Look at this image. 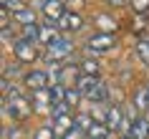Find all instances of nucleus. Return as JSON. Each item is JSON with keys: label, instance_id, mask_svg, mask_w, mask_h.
Wrapping results in <instances>:
<instances>
[{"label": "nucleus", "instance_id": "25", "mask_svg": "<svg viewBox=\"0 0 149 139\" xmlns=\"http://www.w3.org/2000/svg\"><path fill=\"white\" fill-rule=\"evenodd\" d=\"M81 96H84L81 91H76V89H68V91H66V104H68V106H76V104L81 101Z\"/></svg>", "mask_w": 149, "mask_h": 139}, {"label": "nucleus", "instance_id": "4", "mask_svg": "<svg viewBox=\"0 0 149 139\" xmlns=\"http://www.w3.org/2000/svg\"><path fill=\"white\" fill-rule=\"evenodd\" d=\"M73 53V43H71L68 38H58L56 43H51L48 46V51H46V61H51V63H58L61 58H66V56H71Z\"/></svg>", "mask_w": 149, "mask_h": 139}, {"label": "nucleus", "instance_id": "29", "mask_svg": "<svg viewBox=\"0 0 149 139\" xmlns=\"http://www.w3.org/2000/svg\"><path fill=\"white\" fill-rule=\"evenodd\" d=\"M0 23H3V31H10V10H0Z\"/></svg>", "mask_w": 149, "mask_h": 139}, {"label": "nucleus", "instance_id": "33", "mask_svg": "<svg viewBox=\"0 0 149 139\" xmlns=\"http://www.w3.org/2000/svg\"><path fill=\"white\" fill-rule=\"evenodd\" d=\"M144 119H147V122H149V111H144Z\"/></svg>", "mask_w": 149, "mask_h": 139}, {"label": "nucleus", "instance_id": "26", "mask_svg": "<svg viewBox=\"0 0 149 139\" xmlns=\"http://www.w3.org/2000/svg\"><path fill=\"white\" fill-rule=\"evenodd\" d=\"M36 139H56L53 126H40V129L36 131Z\"/></svg>", "mask_w": 149, "mask_h": 139}, {"label": "nucleus", "instance_id": "8", "mask_svg": "<svg viewBox=\"0 0 149 139\" xmlns=\"http://www.w3.org/2000/svg\"><path fill=\"white\" fill-rule=\"evenodd\" d=\"M33 109H36V111H48V109H53V96H51V89L33 91Z\"/></svg>", "mask_w": 149, "mask_h": 139}, {"label": "nucleus", "instance_id": "5", "mask_svg": "<svg viewBox=\"0 0 149 139\" xmlns=\"http://www.w3.org/2000/svg\"><path fill=\"white\" fill-rule=\"evenodd\" d=\"M66 3L63 0H46L43 3V15L48 18V23H61V18L66 15Z\"/></svg>", "mask_w": 149, "mask_h": 139}, {"label": "nucleus", "instance_id": "30", "mask_svg": "<svg viewBox=\"0 0 149 139\" xmlns=\"http://www.w3.org/2000/svg\"><path fill=\"white\" fill-rule=\"evenodd\" d=\"M86 137H88L86 131H81V129H76V126H73V129H71V131H68V134H66L63 139H86Z\"/></svg>", "mask_w": 149, "mask_h": 139}, {"label": "nucleus", "instance_id": "16", "mask_svg": "<svg viewBox=\"0 0 149 139\" xmlns=\"http://www.w3.org/2000/svg\"><path fill=\"white\" fill-rule=\"evenodd\" d=\"M96 84H99V78H96V76H86V73H81L79 81H76V91H81L84 96H86V94L91 91Z\"/></svg>", "mask_w": 149, "mask_h": 139}, {"label": "nucleus", "instance_id": "19", "mask_svg": "<svg viewBox=\"0 0 149 139\" xmlns=\"http://www.w3.org/2000/svg\"><path fill=\"white\" fill-rule=\"evenodd\" d=\"M91 126H94V116L91 114H76V129H81V131L88 134Z\"/></svg>", "mask_w": 149, "mask_h": 139}, {"label": "nucleus", "instance_id": "1", "mask_svg": "<svg viewBox=\"0 0 149 139\" xmlns=\"http://www.w3.org/2000/svg\"><path fill=\"white\" fill-rule=\"evenodd\" d=\"M5 114H8L13 122H25V119L33 114V101L25 99L23 94L18 91V86H13L10 94L5 96Z\"/></svg>", "mask_w": 149, "mask_h": 139}, {"label": "nucleus", "instance_id": "12", "mask_svg": "<svg viewBox=\"0 0 149 139\" xmlns=\"http://www.w3.org/2000/svg\"><path fill=\"white\" fill-rule=\"evenodd\" d=\"M134 106L141 109V111H149V86H136V91L132 96Z\"/></svg>", "mask_w": 149, "mask_h": 139}, {"label": "nucleus", "instance_id": "21", "mask_svg": "<svg viewBox=\"0 0 149 139\" xmlns=\"http://www.w3.org/2000/svg\"><path fill=\"white\" fill-rule=\"evenodd\" d=\"M81 71H84L86 76H96V78H99V63L91 61V58H86V61L81 63Z\"/></svg>", "mask_w": 149, "mask_h": 139}, {"label": "nucleus", "instance_id": "17", "mask_svg": "<svg viewBox=\"0 0 149 139\" xmlns=\"http://www.w3.org/2000/svg\"><path fill=\"white\" fill-rule=\"evenodd\" d=\"M13 20H15V25H20V28H23V25H38V23H36V13H33L31 8H25V10H20V13H15V15H13Z\"/></svg>", "mask_w": 149, "mask_h": 139}, {"label": "nucleus", "instance_id": "13", "mask_svg": "<svg viewBox=\"0 0 149 139\" xmlns=\"http://www.w3.org/2000/svg\"><path fill=\"white\" fill-rule=\"evenodd\" d=\"M58 25H61L63 31H81V28H84V20H81L79 13H66Z\"/></svg>", "mask_w": 149, "mask_h": 139}, {"label": "nucleus", "instance_id": "22", "mask_svg": "<svg viewBox=\"0 0 149 139\" xmlns=\"http://www.w3.org/2000/svg\"><path fill=\"white\" fill-rule=\"evenodd\" d=\"M0 3H3V8H5V10H10L13 15H15V13H20V10H25L23 0H0Z\"/></svg>", "mask_w": 149, "mask_h": 139}, {"label": "nucleus", "instance_id": "23", "mask_svg": "<svg viewBox=\"0 0 149 139\" xmlns=\"http://www.w3.org/2000/svg\"><path fill=\"white\" fill-rule=\"evenodd\" d=\"M136 56H139L141 61L149 66V41H141V43H136Z\"/></svg>", "mask_w": 149, "mask_h": 139}, {"label": "nucleus", "instance_id": "10", "mask_svg": "<svg viewBox=\"0 0 149 139\" xmlns=\"http://www.w3.org/2000/svg\"><path fill=\"white\" fill-rule=\"evenodd\" d=\"M124 109L121 106H111L109 109V119H106V126H109L111 131H121V126H124Z\"/></svg>", "mask_w": 149, "mask_h": 139}, {"label": "nucleus", "instance_id": "3", "mask_svg": "<svg viewBox=\"0 0 149 139\" xmlns=\"http://www.w3.org/2000/svg\"><path fill=\"white\" fill-rule=\"evenodd\" d=\"M13 53H15V58L20 63H33L38 58V48H36V43H31V41L15 38L13 41Z\"/></svg>", "mask_w": 149, "mask_h": 139}, {"label": "nucleus", "instance_id": "28", "mask_svg": "<svg viewBox=\"0 0 149 139\" xmlns=\"http://www.w3.org/2000/svg\"><path fill=\"white\" fill-rule=\"evenodd\" d=\"M18 73H20V66L18 63H8L3 68V78H8V81H10V76H18Z\"/></svg>", "mask_w": 149, "mask_h": 139}, {"label": "nucleus", "instance_id": "34", "mask_svg": "<svg viewBox=\"0 0 149 139\" xmlns=\"http://www.w3.org/2000/svg\"><path fill=\"white\" fill-rule=\"evenodd\" d=\"M124 139H132V137H124Z\"/></svg>", "mask_w": 149, "mask_h": 139}, {"label": "nucleus", "instance_id": "18", "mask_svg": "<svg viewBox=\"0 0 149 139\" xmlns=\"http://www.w3.org/2000/svg\"><path fill=\"white\" fill-rule=\"evenodd\" d=\"M109 137H111V129L106 126V124L94 122V126L88 129V139H109Z\"/></svg>", "mask_w": 149, "mask_h": 139}, {"label": "nucleus", "instance_id": "9", "mask_svg": "<svg viewBox=\"0 0 149 139\" xmlns=\"http://www.w3.org/2000/svg\"><path fill=\"white\" fill-rule=\"evenodd\" d=\"M96 28H99V33H106V36H114V31L119 28V23H116V18H111V15H106V13H99L96 15Z\"/></svg>", "mask_w": 149, "mask_h": 139}, {"label": "nucleus", "instance_id": "7", "mask_svg": "<svg viewBox=\"0 0 149 139\" xmlns=\"http://www.w3.org/2000/svg\"><path fill=\"white\" fill-rule=\"evenodd\" d=\"M51 126H53V131H56V137H66V134H68L71 129H73V126H76V119H73V116L71 114H63V116H53V124H51Z\"/></svg>", "mask_w": 149, "mask_h": 139}, {"label": "nucleus", "instance_id": "6", "mask_svg": "<svg viewBox=\"0 0 149 139\" xmlns=\"http://www.w3.org/2000/svg\"><path fill=\"white\" fill-rule=\"evenodd\" d=\"M23 81H25L28 89H33V91H43V89H48V73H46V71H28Z\"/></svg>", "mask_w": 149, "mask_h": 139}, {"label": "nucleus", "instance_id": "24", "mask_svg": "<svg viewBox=\"0 0 149 139\" xmlns=\"http://www.w3.org/2000/svg\"><path fill=\"white\" fill-rule=\"evenodd\" d=\"M5 139H28V137H25V131L20 129V126H15V124H13V126H8V129H5Z\"/></svg>", "mask_w": 149, "mask_h": 139}, {"label": "nucleus", "instance_id": "15", "mask_svg": "<svg viewBox=\"0 0 149 139\" xmlns=\"http://www.w3.org/2000/svg\"><path fill=\"white\" fill-rule=\"evenodd\" d=\"M129 137H132V139H149V122L144 119V116H139V119L134 122Z\"/></svg>", "mask_w": 149, "mask_h": 139}, {"label": "nucleus", "instance_id": "14", "mask_svg": "<svg viewBox=\"0 0 149 139\" xmlns=\"http://www.w3.org/2000/svg\"><path fill=\"white\" fill-rule=\"evenodd\" d=\"M106 96H109V89H106V84H101V81H99V84H96L94 89L86 94V99L91 101V104H104V101H106Z\"/></svg>", "mask_w": 149, "mask_h": 139}, {"label": "nucleus", "instance_id": "2", "mask_svg": "<svg viewBox=\"0 0 149 139\" xmlns=\"http://www.w3.org/2000/svg\"><path fill=\"white\" fill-rule=\"evenodd\" d=\"M111 48H116V38L106 36V33H96L86 41V51L88 53H109Z\"/></svg>", "mask_w": 149, "mask_h": 139}, {"label": "nucleus", "instance_id": "20", "mask_svg": "<svg viewBox=\"0 0 149 139\" xmlns=\"http://www.w3.org/2000/svg\"><path fill=\"white\" fill-rule=\"evenodd\" d=\"M66 86L63 84H56V86H51V96H53V104H61V101H66Z\"/></svg>", "mask_w": 149, "mask_h": 139}, {"label": "nucleus", "instance_id": "27", "mask_svg": "<svg viewBox=\"0 0 149 139\" xmlns=\"http://www.w3.org/2000/svg\"><path fill=\"white\" fill-rule=\"evenodd\" d=\"M132 8H134V13L144 15V13L149 10V0H132Z\"/></svg>", "mask_w": 149, "mask_h": 139}, {"label": "nucleus", "instance_id": "11", "mask_svg": "<svg viewBox=\"0 0 149 139\" xmlns=\"http://www.w3.org/2000/svg\"><path fill=\"white\" fill-rule=\"evenodd\" d=\"M58 23H46L43 28H40V41L38 43H46V46H51V43H56V41L61 38V33H58V28H56Z\"/></svg>", "mask_w": 149, "mask_h": 139}, {"label": "nucleus", "instance_id": "32", "mask_svg": "<svg viewBox=\"0 0 149 139\" xmlns=\"http://www.w3.org/2000/svg\"><path fill=\"white\" fill-rule=\"evenodd\" d=\"M109 5H116V8H121V5H126V0H106Z\"/></svg>", "mask_w": 149, "mask_h": 139}, {"label": "nucleus", "instance_id": "31", "mask_svg": "<svg viewBox=\"0 0 149 139\" xmlns=\"http://www.w3.org/2000/svg\"><path fill=\"white\" fill-rule=\"evenodd\" d=\"M66 8H68V13H76L79 8H84V0H66Z\"/></svg>", "mask_w": 149, "mask_h": 139}]
</instances>
